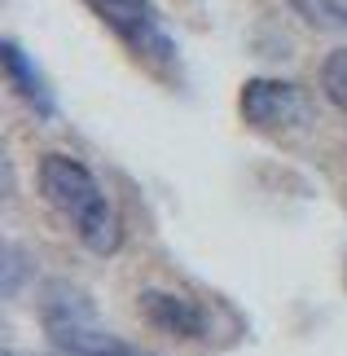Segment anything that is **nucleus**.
I'll return each instance as SVG.
<instances>
[{
	"label": "nucleus",
	"mask_w": 347,
	"mask_h": 356,
	"mask_svg": "<svg viewBox=\"0 0 347 356\" xmlns=\"http://www.w3.org/2000/svg\"><path fill=\"white\" fill-rule=\"evenodd\" d=\"M35 189L49 202V211L75 234V242L88 255L110 259L123 246V220L115 198L106 194V185L97 181V172L79 154L66 149H49L35 163Z\"/></svg>",
	"instance_id": "1"
},
{
	"label": "nucleus",
	"mask_w": 347,
	"mask_h": 356,
	"mask_svg": "<svg viewBox=\"0 0 347 356\" xmlns=\"http://www.w3.org/2000/svg\"><path fill=\"white\" fill-rule=\"evenodd\" d=\"M84 5L141 66L163 75H172L180 66V49L154 0H84Z\"/></svg>",
	"instance_id": "2"
},
{
	"label": "nucleus",
	"mask_w": 347,
	"mask_h": 356,
	"mask_svg": "<svg viewBox=\"0 0 347 356\" xmlns=\"http://www.w3.org/2000/svg\"><path fill=\"white\" fill-rule=\"evenodd\" d=\"M238 115L255 132H290V128H308L312 123V102L295 79L255 75L238 92Z\"/></svg>",
	"instance_id": "3"
},
{
	"label": "nucleus",
	"mask_w": 347,
	"mask_h": 356,
	"mask_svg": "<svg viewBox=\"0 0 347 356\" xmlns=\"http://www.w3.org/2000/svg\"><path fill=\"white\" fill-rule=\"evenodd\" d=\"M136 312L154 334H168L176 343H202L211 339V308L198 295L176 291V286H141L136 295Z\"/></svg>",
	"instance_id": "4"
},
{
	"label": "nucleus",
	"mask_w": 347,
	"mask_h": 356,
	"mask_svg": "<svg viewBox=\"0 0 347 356\" xmlns=\"http://www.w3.org/2000/svg\"><path fill=\"white\" fill-rule=\"evenodd\" d=\"M0 66H5L9 92H13V97H18L40 123H53V119H58V92H53L49 75L40 71V62L18 44V40H9V35L0 40Z\"/></svg>",
	"instance_id": "5"
},
{
	"label": "nucleus",
	"mask_w": 347,
	"mask_h": 356,
	"mask_svg": "<svg viewBox=\"0 0 347 356\" xmlns=\"http://www.w3.org/2000/svg\"><path fill=\"white\" fill-rule=\"evenodd\" d=\"M40 325L49 334V348L62 343V339L84 334L88 325H102L92 299L79 291L75 282H45V295H40Z\"/></svg>",
	"instance_id": "6"
},
{
	"label": "nucleus",
	"mask_w": 347,
	"mask_h": 356,
	"mask_svg": "<svg viewBox=\"0 0 347 356\" xmlns=\"http://www.w3.org/2000/svg\"><path fill=\"white\" fill-rule=\"evenodd\" d=\"M53 356H154V352L136 348V343H128V339H119V334H110L106 325H88L84 334L53 343Z\"/></svg>",
	"instance_id": "7"
},
{
	"label": "nucleus",
	"mask_w": 347,
	"mask_h": 356,
	"mask_svg": "<svg viewBox=\"0 0 347 356\" xmlns=\"http://www.w3.org/2000/svg\"><path fill=\"white\" fill-rule=\"evenodd\" d=\"M290 13L325 35H347V0H286Z\"/></svg>",
	"instance_id": "8"
},
{
	"label": "nucleus",
	"mask_w": 347,
	"mask_h": 356,
	"mask_svg": "<svg viewBox=\"0 0 347 356\" xmlns=\"http://www.w3.org/2000/svg\"><path fill=\"white\" fill-rule=\"evenodd\" d=\"M316 79H321L325 102L347 119V44H339V49H330V53H325L321 66H316Z\"/></svg>",
	"instance_id": "9"
},
{
	"label": "nucleus",
	"mask_w": 347,
	"mask_h": 356,
	"mask_svg": "<svg viewBox=\"0 0 347 356\" xmlns=\"http://www.w3.org/2000/svg\"><path fill=\"white\" fill-rule=\"evenodd\" d=\"M31 277H35V255L26 251L22 242H5V277H0L5 299H18Z\"/></svg>",
	"instance_id": "10"
},
{
	"label": "nucleus",
	"mask_w": 347,
	"mask_h": 356,
	"mask_svg": "<svg viewBox=\"0 0 347 356\" xmlns=\"http://www.w3.org/2000/svg\"><path fill=\"white\" fill-rule=\"evenodd\" d=\"M5 356H18V352H5Z\"/></svg>",
	"instance_id": "11"
}]
</instances>
